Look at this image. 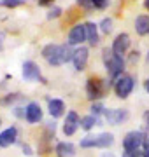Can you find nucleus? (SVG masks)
<instances>
[{"label":"nucleus","instance_id":"obj_1","mask_svg":"<svg viewBox=\"0 0 149 157\" xmlns=\"http://www.w3.org/2000/svg\"><path fill=\"white\" fill-rule=\"evenodd\" d=\"M74 52L75 51H72V45L69 44H47L42 49V58L51 67H60L63 63L72 61Z\"/></svg>","mask_w":149,"mask_h":157},{"label":"nucleus","instance_id":"obj_2","mask_svg":"<svg viewBox=\"0 0 149 157\" xmlns=\"http://www.w3.org/2000/svg\"><path fill=\"white\" fill-rule=\"evenodd\" d=\"M123 148L128 154H135L139 157L144 155L149 150V136L142 131H130L123 138Z\"/></svg>","mask_w":149,"mask_h":157},{"label":"nucleus","instance_id":"obj_3","mask_svg":"<svg viewBox=\"0 0 149 157\" xmlns=\"http://www.w3.org/2000/svg\"><path fill=\"white\" fill-rule=\"evenodd\" d=\"M103 63H105V68H107V73H109L112 78H118L123 75V70H125V59L121 56H116L112 49H103Z\"/></svg>","mask_w":149,"mask_h":157},{"label":"nucleus","instance_id":"obj_4","mask_svg":"<svg viewBox=\"0 0 149 157\" xmlns=\"http://www.w3.org/2000/svg\"><path fill=\"white\" fill-rule=\"evenodd\" d=\"M114 143V136L111 133H100V135H88L81 140V147L83 148H107Z\"/></svg>","mask_w":149,"mask_h":157},{"label":"nucleus","instance_id":"obj_5","mask_svg":"<svg viewBox=\"0 0 149 157\" xmlns=\"http://www.w3.org/2000/svg\"><path fill=\"white\" fill-rule=\"evenodd\" d=\"M133 86H135V80H133L132 75H126V73H123L121 77L116 78L114 82V93L118 98H121V100H125V98H128L130 96V93L133 91Z\"/></svg>","mask_w":149,"mask_h":157},{"label":"nucleus","instance_id":"obj_6","mask_svg":"<svg viewBox=\"0 0 149 157\" xmlns=\"http://www.w3.org/2000/svg\"><path fill=\"white\" fill-rule=\"evenodd\" d=\"M21 75H23L25 80H30V82H40V84H47V80L42 77V73H40V68L37 67V63H34V61H25V63H23Z\"/></svg>","mask_w":149,"mask_h":157},{"label":"nucleus","instance_id":"obj_7","mask_svg":"<svg viewBox=\"0 0 149 157\" xmlns=\"http://www.w3.org/2000/svg\"><path fill=\"white\" fill-rule=\"evenodd\" d=\"M105 87L107 86L103 84V80L100 78H88L86 80V94L91 101H97V100H102L103 94H105Z\"/></svg>","mask_w":149,"mask_h":157},{"label":"nucleus","instance_id":"obj_8","mask_svg":"<svg viewBox=\"0 0 149 157\" xmlns=\"http://www.w3.org/2000/svg\"><path fill=\"white\" fill-rule=\"evenodd\" d=\"M103 117L109 124L118 126V124H121L123 121L128 119V110H125V108H105Z\"/></svg>","mask_w":149,"mask_h":157},{"label":"nucleus","instance_id":"obj_9","mask_svg":"<svg viewBox=\"0 0 149 157\" xmlns=\"http://www.w3.org/2000/svg\"><path fill=\"white\" fill-rule=\"evenodd\" d=\"M130 35L128 33H119L118 37H116L114 40H112V52H114L116 56H121L123 58V54H125L126 51H128V47H130Z\"/></svg>","mask_w":149,"mask_h":157},{"label":"nucleus","instance_id":"obj_10","mask_svg":"<svg viewBox=\"0 0 149 157\" xmlns=\"http://www.w3.org/2000/svg\"><path fill=\"white\" fill-rule=\"evenodd\" d=\"M86 40V25H75L72 26V30L69 32V40L67 44L69 45H79Z\"/></svg>","mask_w":149,"mask_h":157},{"label":"nucleus","instance_id":"obj_11","mask_svg":"<svg viewBox=\"0 0 149 157\" xmlns=\"http://www.w3.org/2000/svg\"><path fill=\"white\" fill-rule=\"evenodd\" d=\"M25 119H26V122H30V124L39 122L40 119H42V108H40L39 103L30 101L28 105H26V108H25Z\"/></svg>","mask_w":149,"mask_h":157},{"label":"nucleus","instance_id":"obj_12","mask_svg":"<svg viewBox=\"0 0 149 157\" xmlns=\"http://www.w3.org/2000/svg\"><path fill=\"white\" fill-rule=\"evenodd\" d=\"M81 126V119L75 112H69L67 113V119H65V124H63V133L67 136H72L77 131V128Z\"/></svg>","mask_w":149,"mask_h":157},{"label":"nucleus","instance_id":"obj_13","mask_svg":"<svg viewBox=\"0 0 149 157\" xmlns=\"http://www.w3.org/2000/svg\"><path fill=\"white\" fill-rule=\"evenodd\" d=\"M88 56H90V51L88 47H79V49H75L74 52V58H72V63H74L75 70H79L83 72L88 65Z\"/></svg>","mask_w":149,"mask_h":157},{"label":"nucleus","instance_id":"obj_14","mask_svg":"<svg viewBox=\"0 0 149 157\" xmlns=\"http://www.w3.org/2000/svg\"><path fill=\"white\" fill-rule=\"evenodd\" d=\"M18 140V129L14 128V126H11V128L4 129L2 133H0V147H11L12 143H16Z\"/></svg>","mask_w":149,"mask_h":157},{"label":"nucleus","instance_id":"obj_15","mask_svg":"<svg viewBox=\"0 0 149 157\" xmlns=\"http://www.w3.org/2000/svg\"><path fill=\"white\" fill-rule=\"evenodd\" d=\"M47 110H49V115L51 117H62L63 112H65V103L62 100H47Z\"/></svg>","mask_w":149,"mask_h":157},{"label":"nucleus","instance_id":"obj_16","mask_svg":"<svg viewBox=\"0 0 149 157\" xmlns=\"http://www.w3.org/2000/svg\"><path fill=\"white\" fill-rule=\"evenodd\" d=\"M58 157H74L75 155V147L70 141H60L54 148Z\"/></svg>","mask_w":149,"mask_h":157},{"label":"nucleus","instance_id":"obj_17","mask_svg":"<svg viewBox=\"0 0 149 157\" xmlns=\"http://www.w3.org/2000/svg\"><path fill=\"white\" fill-rule=\"evenodd\" d=\"M86 40L90 45L98 44V25H95L93 21L86 23Z\"/></svg>","mask_w":149,"mask_h":157},{"label":"nucleus","instance_id":"obj_18","mask_svg":"<svg viewBox=\"0 0 149 157\" xmlns=\"http://www.w3.org/2000/svg\"><path fill=\"white\" fill-rule=\"evenodd\" d=\"M135 32L139 35L149 33V16H146V14L137 16V19H135Z\"/></svg>","mask_w":149,"mask_h":157},{"label":"nucleus","instance_id":"obj_19","mask_svg":"<svg viewBox=\"0 0 149 157\" xmlns=\"http://www.w3.org/2000/svg\"><path fill=\"white\" fill-rule=\"evenodd\" d=\"M93 126H102L100 119L97 115H84V117L81 119V128L84 129V131H90Z\"/></svg>","mask_w":149,"mask_h":157},{"label":"nucleus","instance_id":"obj_20","mask_svg":"<svg viewBox=\"0 0 149 157\" xmlns=\"http://www.w3.org/2000/svg\"><path fill=\"white\" fill-rule=\"evenodd\" d=\"M25 2H26V0H0V6L12 9V7H19V6H23Z\"/></svg>","mask_w":149,"mask_h":157},{"label":"nucleus","instance_id":"obj_21","mask_svg":"<svg viewBox=\"0 0 149 157\" xmlns=\"http://www.w3.org/2000/svg\"><path fill=\"white\" fill-rule=\"evenodd\" d=\"M100 30L103 33H111L112 32V19L111 17H103L102 23H100Z\"/></svg>","mask_w":149,"mask_h":157},{"label":"nucleus","instance_id":"obj_22","mask_svg":"<svg viewBox=\"0 0 149 157\" xmlns=\"http://www.w3.org/2000/svg\"><path fill=\"white\" fill-rule=\"evenodd\" d=\"M105 112V108H103V105L102 103H93L91 105V115H100V113H103Z\"/></svg>","mask_w":149,"mask_h":157},{"label":"nucleus","instance_id":"obj_23","mask_svg":"<svg viewBox=\"0 0 149 157\" xmlns=\"http://www.w3.org/2000/svg\"><path fill=\"white\" fill-rule=\"evenodd\" d=\"M62 9L60 7H53V9H49L47 11V19H54V17H60L62 16Z\"/></svg>","mask_w":149,"mask_h":157},{"label":"nucleus","instance_id":"obj_24","mask_svg":"<svg viewBox=\"0 0 149 157\" xmlns=\"http://www.w3.org/2000/svg\"><path fill=\"white\" fill-rule=\"evenodd\" d=\"M109 6V0H93V7L95 9H105Z\"/></svg>","mask_w":149,"mask_h":157},{"label":"nucleus","instance_id":"obj_25","mask_svg":"<svg viewBox=\"0 0 149 157\" xmlns=\"http://www.w3.org/2000/svg\"><path fill=\"white\" fill-rule=\"evenodd\" d=\"M77 4H79L81 7H84L86 11L93 9V0H77Z\"/></svg>","mask_w":149,"mask_h":157},{"label":"nucleus","instance_id":"obj_26","mask_svg":"<svg viewBox=\"0 0 149 157\" xmlns=\"http://www.w3.org/2000/svg\"><path fill=\"white\" fill-rule=\"evenodd\" d=\"M18 98V94H7L4 100H2V105H9V103H12V101Z\"/></svg>","mask_w":149,"mask_h":157},{"label":"nucleus","instance_id":"obj_27","mask_svg":"<svg viewBox=\"0 0 149 157\" xmlns=\"http://www.w3.org/2000/svg\"><path fill=\"white\" fill-rule=\"evenodd\" d=\"M54 0H37V4H39L40 7H47V6H51Z\"/></svg>","mask_w":149,"mask_h":157},{"label":"nucleus","instance_id":"obj_28","mask_svg":"<svg viewBox=\"0 0 149 157\" xmlns=\"http://www.w3.org/2000/svg\"><path fill=\"white\" fill-rule=\"evenodd\" d=\"M23 152L26 154V155H32L34 152H32V148H30V145H23Z\"/></svg>","mask_w":149,"mask_h":157},{"label":"nucleus","instance_id":"obj_29","mask_svg":"<svg viewBox=\"0 0 149 157\" xmlns=\"http://www.w3.org/2000/svg\"><path fill=\"white\" fill-rule=\"evenodd\" d=\"M18 117H25V108H16V112H14Z\"/></svg>","mask_w":149,"mask_h":157},{"label":"nucleus","instance_id":"obj_30","mask_svg":"<svg viewBox=\"0 0 149 157\" xmlns=\"http://www.w3.org/2000/svg\"><path fill=\"white\" fill-rule=\"evenodd\" d=\"M144 7H146V9L149 11V0H144Z\"/></svg>","mask_w":149,"mask_h":157},{"label":"nucleus","instance_id":"obj_31","mask_svg":"<svg viewBox=\"0 0 149 157\" xmlns=\"http://www.w3.org/2000/svg\"><path fill=\"white\" fill-rule=\"evenodd\" d=\"M2 44H4V35L0 33V49H2Z\"/></svg>","mask_w":149,"mask_h":157},{"label":"nucleus","instance_id":"obj_32","mask_svg":"<svg viewBox=\"0 0 149 157\" xmlns=\"http://www.w3.org/2000/svg\"><path fill=\"white\" fill-rule=\"evenodd\" d=\"M146 89H147V93H149V78L146 80Z\"/></svg>","mask_w":149,"mask_h":157},{"label":"nucleus","instance_id":"obj_33","mask_svg":"<svg viewBox=\"0 0 149 157\" xmlns=\"http://www.w3.org/2000/svg\"><path fill=\"white\" fill-rule=\"evenodd\" d=\"M142 157H149V150H147V152H146V154H144V155H142Z\"/></svg>","mask_w":149,"mask_h":157},{"label":"nucleus","instance_id":"obj_34","mask_svg":"<svg viewBox=\"0 0 149 157\" xmlns=\"http://www.w3.org/2000/svg\"><path fill=\"white\" fill-rule=\"evenodd\" d=\"M146 119H147V124H149V112L146 113Z\"/></svg>","mask_w":149,"mask_h":157},{"label":"nucleus","instance_id":"obj_35","mask_svg":"<svg viewBox=\"0 0 149 157\" xmlns=\"http://www.w3.org/2000/svg\"><path fill=\"white\" fill-rule=\"evenodd\" d=\"M147 61H149V52H147Z\"/></svg>","mask_w":149,"mask_h":157},{"label":"nucleus","instance_id":"obj_36","mask_svg":"<svg viewBox=\"0 0 149 157\" xmlns=\"http://www.w3.org/2000/svg\"><path fill=\"white\" fill-rule=\"evenodd\" d=\"M0 124H2V119H0Z\"/></svg>","mask_w":149,"mask_h":157}]
</instances>
